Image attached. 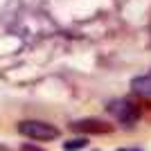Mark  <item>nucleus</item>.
<instances>
[{
    "instance_id": "5",
    "label": "nucleus",
    "mask_w": 151,
    "mask_h": 151,
    "mask_svg": "<svg viewBox=\"0 0 151 151\" xmlns=\"http://www.w3.org/2000/svg\"><path fill=\"white\" fill-rule=\"evenodd\" d=\"M88 147V140L86 138H72L68 142H63V149L65 151H79V149H86Z\"/></svg>"
},
{
    "instance_id": "4",
    "label": "nucleus",
    "mask_w": 151,
    "mask_h": 151,
    "mask_svg": "<svg viewBox=\"0 0 151 151\" xmlns=\"http://www.w3.org/2000/svg\"><path fill=\"white\" fill-rule=\"evenodd\" d=\"M131 90H133V95H138L140 99H145V101L151 104V75L131 79Z\"/></svg>"
},
{
    "instance_id": "1",
    "label": "nucleus",
    "mask_w": 151,
    "mask_h": 151,
    "mask_svg": "<svg viewBox=\"0 0 151 151\" xmlns=\"http://www.w3.org/2000/svg\"><path fill=\"white\" fill-rule=\"evenodd\" d=\"M18 133L25 135V138L32 140H41V142H50V140H57L61 135L54 124L50 122H43V120H23L18 122Z\"/></svg>"
},
{
    "instance_id": "2",
    "label": "nucleus",
    "mask_w": 151,
    "mask_h": 151,
    "mask_svg": "<svg viewBox=\"0 0 151 151\" xmlns=\"http://www.w3.org/2000/svg\"><path fill=\"white\" fill-rule=\"evenodd\" d=\"M108 113L113 115L117 122H122V124L126 126H131L135 124V122L140 120V104H135V101L131 99H115L108 104Z\"/></svg>"
},
{
    "instance_id": "8",
    "label": "nucleus",
    "mask_w": 151,
    "mask_h": 151,
    "mask_svg": "<svg viewBox=\"0 0 151 151\" xmlns=\"http://www.w3.org/2000/svg\"><path fill=\"white\" fill-rule=\"evenodd\" d=\"M120 151H129V149H120Z\"/></svg>"
},
{
    "instance_id": "3",
    "label": "nucleus",
    "mask_w": 151,
    "mask_h": 151,
    "mask_svg": "<svg viewBox=\"0 0 151 151\" xmlns=\"http://www.w3.org/2000/svg\"><path fill=\"white\" fill-rule=\"evenodd\" d=\"M113 124L97 120V117H83V120H75L70 124V131L83 133V135H106V133H113Z\"/></svg>"
},
{
    "instance_id": "6",
    "label": "nucleus",
    "mask_w": 151,
    "mask_h": 151,
    "mask_svg": "<svg viewBox=\"0 0 151 151\" xmlns=\"http://www.w3.org/2000/svg\"><path fill=\"white\" fill-rule=\"evenodd\" d=\"M20 151H45V149H41V147L29 145V142H27V145H23V147H20Z\"/></svg>"
},
{
    "instance_id": "7",
    "label": "nucleus",
    "mask_w": 151,
    "mask_h": 151,
    "mask_svg": "<svg viewBox=\"0 0 151 151\" xmlns=\"http://www.w3.org/2000/svg\"><path fill=\"white\" fill-rule=\"evenodd\" d=\"M0 151H9V149H7V147H2V145H0Z\"/></svg>"
}]
</instances>
